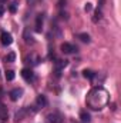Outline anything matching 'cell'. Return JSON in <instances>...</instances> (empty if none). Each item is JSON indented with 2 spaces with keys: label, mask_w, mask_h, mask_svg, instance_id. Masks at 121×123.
<instances>
[{
  "label": "cell",
  "mask_w": 121,
  "mask_h": 123,
  "mask_svg": "<svg viewBox=\"0 0 121 123\" xmlns=\"http://www.w3.org/2000/svg\"><path fill=\"white\" fill-rule=\"evenodd\" d=\"M34 113H36V109H34L33 106L22 107L20 110H17V112H16V115H14V120H16V122H20V120L26 119L27 116H31V115H34Z\"/></svg>",
  "instance_id": "cell-2"
},
{
  "label": "cell",
  "mask_w": 121,
  "mask_h": 123,
  "mask_svg": "<svg viewBox=\"0 0 121 123\" xmlns=\"http://www.w3.org/2000/svg\"><path fill=\"white\" fill-rule=\"evenodd\" d=\"M108 100H110L108 92L104 87L97 86V87H93L88 92L86 103H87V107H90L93 110H101L103 107H105L108 105Z\"/></svg>",
  "instance_id": "cell-1"
},
{
  "label": "cell",
  "mask_w": 121,
  "mask_h": 123,
  "mask_svg": "<svg viewBox=\"0 0 121 123\" xmlns=\"http://www.w3.org/2000/svg\"><path fill=\"white\" fill-rule=\"evenodd\" d=\"M60 49H61V52H63L64 55H73V53L77 52V47H76L74 44H71V43H67V42L61 44Z\"/></svg>",
  "instance_id": "cell-5"
},
{
  "label": "cell",
  "mask_w": 121,
  "mask_h": 123,
  "mask_svg": "<svg viewBox=\"0 0 121 123\" xmlns=\"http://www.w3.org/2000/svg\"><path fill=\"white\" fill-rule=\"evenodd\" d=\"M3 96H4V92H3V89H0V105H1V99H3Z\"/></svg>",
  "instance_id": "cell-23"
},
{
  "label": "cell",
  "mask_w": 121,
  "mask_h": 123,
  "mask_svg": "<svg viewBox=\"0 0 121 123\" xmlns=\"http://www.w3.org/2000/svg\"><path fill=\"white\" fill-rule=\"evenodd\" d=\"M63 115L59 112H51L46 116V123H63Z\"/></svg>",
  "instance_id": "cell-4"
},
{
  "label": "cell",
  "mask_w": 121,
  "mask_h": 123,
  "mask_svg": "<svg viewBox=\"0 0 121 123\" xmlns=\"http://www.w3.org/2000/svg\"><path fill=\"white\" fill-rule=\"evenodd\" d=\"M77 37L84 43H90V34H87V33H80V34H77Z\"/></svg>",
  "instance_id": "cell-15"
},
{
  "label": "cell",
  "mask_w": 121,
  "mask_h": 123,
  "mask_svg": "<svg viewBox=\"0 0 121 123\" xmlns=\"http://www.w3.org/2000/svg\"><path fill=\"white\" fill-rule=\"evenodd\" d=\"M22 77H23L26 82H29V83H33V82L36 80V76H34V73H33L31 69H23V70H22Z\"/></svg>",
  "instance_id": "cell-6"
},
{
  "label": "cell",
  "mask_w": 121,
  "mask_h": 123,
  "mask_svg": "<svg viewBox=\"0 0 121 123\" xmlns=\"http://www.w3.org/2000/svg\"><path fill=\"white\" fill-rule=\"evenodd\" d=\"M22 96H23V89H22V87H16V89H13V90L10 92V99H11L13 102L19 100Z\"/></svg>",
  "instance_id": "cell-8"
},
{
  "label": "cell",
  "mask_w": 121,
  "mask_h": 123,
  "mask_svg": "<svg viewBox=\"0 0 121 123\" xmlns=\"http://www.w3.org/2000/svg\"><path fill=\"white\" fill-rule=\"evenodd\" d=\"M54 64H56V70H57V74H60L61 69H64V67L68 64V62L66 60V59H57Z\"/></svg>",
  "instance_id": "cell-10"
},
{
  "label": "cell",
  "mask_w": 121,
  "mask_h": 123,
  "mask_svg": "<svg viewBox=\"0 0 121 123\" xmlns=\"http://www.w3.org/2000/svg\"><path fill=\"white\" fill-rule=\"evenodd\" d=\"M98 6H100V9H101V7L104 6V0H100V4H98Z\"/></svg>",
  "instance_id": "cell-24"
},
{
  "label": "cell",
  "mask_w": 121,
  "mask_h": 123,
  "mask_svg": "<svg viewBox=\"0 0 121 123\" xmlns=\"http://www.w3.org/2000/svg\"><path fill=\"white\" fill-rule=\"evenodd\" d=\"M43 20H44V16L40 13V14H37V17H36V25H34V30L37 31V33H40L41 29H43Z\"/></svg>",
  "instance_id": "cell-9"
},
{
  "label": "cell",
  "mask_w": 121,
  "mask_h": 123,
  "mask_svg": "<svg viewBox=\"0 0 121 123\" xmlns=\"http://www.w3.org/2000/svg\"><path fill=\"white\" fill-rule=\"evenodd\" d=\"M14 60H16V55H14L13 52H10V53L6 56V62H9V63H13Z\"/></svg>",
  "instance_id": "cell-18"
},
{
  "label": "cell",
  "mask_w": 121,
  "mask_h": 123,
  "mask_svg": "<svg viewBox=\"0 0 121 123\" xmlns=\"http://www.w3.org/2000/svg\"><path fill=\"white\" fill-rule=\"evenodd\" d=\"M13 79H14V72H13V70H7V72H6V80L11 82Z\"/></svg>",
  "instance_id": "cell-17"
},
{
  "label": "cell",
  "mask_w": 121,
  "mask_h": 123,
  "mask_svg": "<svg viewBox=\"0 0 121 123\" xmlns=\"http://www.w3.org/2000/svg\"><path fill=\"white\" fill-rule=\"evenodd\" d=\"M7 115H9V112H7V107H6V106L1 103V105H0V123H6Z\"/></svg>",
  "instance_id": "cell-11"
},
{
  "label": "cell",
  "mask_w": 121,
  "mask_h": 123,
  "mask_svg": "<svg viewBox=\"0 0 121 123\" xmlns=\"http://www.w3.org/2000/svg\"><path fill=\"white\" fill-rule=\"evenodd\" d=\"M91 9H93L91 3H86V6H84V10H86V12H91Z\"/></svg>",
  "instance_id": "cell-20"
},
{
  "label": "cell",
  "mask_w": 121,
  "mask_h": 123,
  "mask_svg": "<svg viewBox=\"0 0 121 123\" xmlns=\"http://www.w3.org/2000/svg\"><path fill=\"white\" fill-rule=\"evenodd\" d=\"M101 17H103V13H101V9H97V10H95V13H94V17H93V22H94V23H97V22H100V20H101Z\"/></svg>",
  "instance_id": "cell-14"
},
{
  "label": "cell",
  "mask_w": 121,
  "mask_h": 123,
  "mask_svg": "<svg viewBox=\"0 0 121 123\" xmlns=\"http://www.w3.org/2000/svg\"><path fill=\"white\" fill-rule=\"evenodd\" d=\"M63 6H66V0H60L59 1V9H63Z\"/></svg>",
  "instance_id": "cell-21"
},
{
  "label": "cell",
  "mask_w": 121,
  "mask_h": 123,
  "mask_svg": "<svg viewBox=\"0 0 121 123\" xmlns=\"http://www.w3.org/2000/svg\"><path fill=\"white\" fill-rule=\"evenodd\" d=\"M80 119H81L83 123H90V120H91L90 113H88L87 110H81V112H80Z\"/></svg>",
  "instance_id": "cell-12"
},
{
  "label": "cell",
  "mask_w": 121,
  "mask_h": 123,
  "mask_svg": "<svg viewBox=\"0 0 121 123\" xmlns=\"http://www.w3.org/2000/svg\"><path fill=\"white\" fill-rule=\"evenodd\" d=\"M16 9H17V1H13V3H10V7H9V10H10L11 13H16Z\"/></svg>",
  "instance_id": "cell-19"
},
{
  "label": "cell",
  "mask_w": 121,
  "mask_h": 123,
  "mask_svg": "<svg viewBox=\"0 0 121 123\" xmlns=\"http://www.w3.org/2000/svg\"><path fill=\"white\" fill-rule=\"evenodd\" d=\"M0 42H1L3 46H10V44L13 43V37H11V34H10L9 31H1V34H0Z\"/></svg>",
  "instance_id": "cell-7"
},
{
  "label": "cell",
  "mask_w": 121,
  "mask_h": 123,
  "mask_svg": "<svg viewBox=\"0 0 121 123\" xmlns=\"http://www.w3.org/2000/svg\"><path fill=\"white\" fill-rule=\"evenodd\" d=\"M24 40H26V43H34V40H33L31 34H29V29H26V30H24Z\"/></svg>",
  "instance_id": "cell-16"
},
{
  "label": "cell",
  "mask_w": 121,
  "mask_h": 123,
  "mask_svg": "<svg viewBox=\"0 0 121 123\" xmlns=\"http://www.w3.org/2000/svg\"><path fill=\"white\" fill-rule=\"evenodd\" d=\"M83 76H84L86 79H88V80H93V79L95 77V73H94L93 70H87V69H86V70L83 72Z\"/></svg>",
  "instance_id": "cell-13"
},
{
  "label": "cell",
  "mask_w": 121,
  "mask_h": 123,
  "mask_svg": "<svg viewBox=\"0 0 121 123\" xmlns=\"http://www.w3.org/2000/svg\"><path fill=\"white\" fill-rule=\"evenodd\" d=\"M0 1H4V0H0Z\"/></svg>",
  "instance_id": "cell-25"
},
{
  "label": "cell",
  "mask_w": 121,
  "mask_h": 123,
  "mask_svg": "<svg viewBox=\"0 0 121 123\" xmlns=\"http://www.w3.org/2000/svg\"><path fill=\"white\" fill-rule=\"evenodd\" d=\"M46 106H47V97L44 94H38L37 99H36V102H34V105H33V107L36 109V112H38V110L44 109Z\"/></svg>",
  "instance_id": "cell-3"
},
{
  "label": "cell",
  "mask_w": 121,
  "mask_h": 123,
  "mask_svg": "<svg viewBox=\"0 0 121 123\" xmlns=\"http://www.w3.org/2000/svg\"><path fill=\"white\" fill-rule=\"evenodd\" d=\"M3 13H4V6H3V4H0V17L3 16Z\"/></svg>",
  "instance_id": "cell-22"
}]
</instances>
